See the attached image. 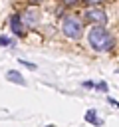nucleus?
<instances>
[{
  "instance_id": "8",
  "label": "nucleus",
  "mask_w": 119,
  "mask_h": 127,
  "mask_svg": "<svg viewBox=\"0 0 119 127\" xmlns=\"http://www.w3.org/2000/svg\"><path fill=\"white\" fill-rule=\"evenodd\" d=\"M20 64H22V65H26L28 69H36V65H34V64H30V62H20Z\"/></svg>"
},
{
  "instance_id": "7",
  "label": "nucleus",
  "mask_w": 119,
  "mask_h": 127,
  "mask_svg": "<svg viewBox=\"0 0 119 127\" xmlns=\"http://www.w3.org/2000/svg\"><path fill=\"white\" fill-rule=\"evenodd\" d=\"M85 119H87L89 123H93V125H99V123H101V121L97 119V115H95V111H87V113H85Z\"/></svg>"
},
{
  "instance_id": "9",
  "label": "nucleus",
  "mask_w": 119,
  "mask_h": 127,
  "mask_svg": "<svg viewBox=\"0 0 119 127\" xmlns=\"http://www.w3.org/2000/svg\"><path fill=\"white\" fill-rule=\"evenodd\" d=\"M0 44H2V46H8L10 40H8V38H0Z\"/></svg>"
},
{
  "instance_id": "1",
  "label": "nucleus",
  "mask_w": 119,
  "mask_h": 127,
  "mask_svg": "<svg viewBox=\"0 0 119 127\" xmlns=\"http://www.w3.org/2000/svg\"><path fill=\"white\" fill-rule=\"evenodd\" d=\"M87 36H89L91 48L97 50V52H107V50H111V46H113V38H111V34H109L103 26H93Z\"/></svg>"
},
{
  "instance_id": "2",
  "label": "nucleus",
  "mask_w": 119,
  "mask_h": 127,
  "mask_svg": "<svg viewBox=\"0 0 119 127\" xmlns=\"http://www.w3.org/2000/svg\"><path fill=\"white\" fill-rule=\"evenodd\" d=\"M61 28H63V34L67 38H79L81 30H83V24H81V20L77 16H67L63 20V24H61Z\"/></svg>"
},
{
  "instance_id": "4",
  "label": "nucleus",
  "mask_w": 119,
  "mask_h": 127,
  "mask_svg": "<svg viewBox=\"0 0 119 127\" xmlns=\"http://www.w3.org/2000/svg\"><path fill=\"white\" fill-rule=\"evenodd\" d=\"M22 18L16 14V16H12V20H10V28H12V32L14 34H18V36H22V22H20Z\"/></svg>"
},
{
  "instance_id": "5",
  "label": "nucleus",
  "mask_w": 119,
  "mask_h": 127,
  "mask_svg": "<svg viewBox=\"0 0 119 127\" xmlns=\"http://www.w3.org/2000/svg\"><path fill=\"white\" fill-rule=\"evenodd\" d=\"M6 79H10L12 83H18V85H26V81H24V77L18 73V71H14V69H10L8 73H6Z\"/></svg>"
},
{
  "instance_id": "6",
  "label": "nucleus",
  "mask_w": 119,
  "mask_h": 127,
  "mask_svg": "<svg viewBox=\"0 0 119 127\" xmlns=\"http://www.w3.org/2000/svg\"><path fill=\"white\" fill-rule=\"evenodd\" d=\"M36 22H38V12L30 8V10L26 12V24H30V26H34Z\"/></svg>"
},
{
  "instance_id": "3",
  "label": "nucleus",
  "mask_w": 119,
  "mask_h": 127,
  "mask_svg": "<svg viewBox=\"0 0 119 127\" xmlns=\"http://www.w3.org/2000/svg\"><path fill=\"white\" fill-rule=\"evenodd\" d=\"M85 20L91 22V24H97V26H103L107 22V14L101 10V8H89L85 12Z\"/></svg>"
}]
</instances>
